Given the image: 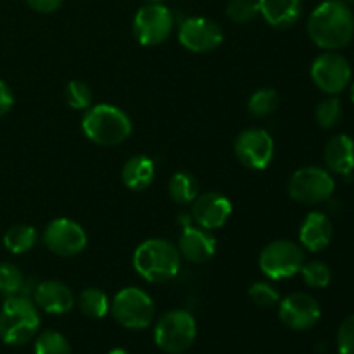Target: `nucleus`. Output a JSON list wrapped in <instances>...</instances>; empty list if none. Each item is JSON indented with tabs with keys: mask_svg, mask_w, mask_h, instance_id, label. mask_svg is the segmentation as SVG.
<instances>
[{
	"mask_svg": "<svg viewBox=\"0 0 354 354\" xmlns=\"http://www.w3.org/2000/svg\"><path fill=\"white\" fill-rule=\"evenodd\" d=\"M311 41L325 50H341L354 37V14L341 0H324L308 19Z\"/></svg>",
	"mask_w": 354,
	"mask_h": 354,
	"instance_id": "obj_1",
	"label": "nucleus"
},
{
	"mask_svg": "<svg viewBox=\"0 0 354 354\" xmlns=\"http://www.w3.org/2000/svg\"><path fill=\"white\" fill-rule=\"evenodd\" d=\"M180 251L165 239H149L133 252V268L151 283H165L175 279L180 272Z\"/></svg>",
	"mask_w": 354,
	"mask_h": 354,
	"instance_id": "obj_2",
	"label": "nucleus"
},
{
	"mask_svg": "<svg viewBox=\"0 0 354 354\" xmlns=\"http://www.w3.org/2000/svg\"><path fill=\"white\" fill-rule=\"evenodd\" d=\"M82 130L90 142L104 147H114L131 135V120L124 111L111 104L88 107L82 120Z\"/></svg>",
	"mask_w": 354,
	"mask_h": 354,
	"instance_id": "obj_3",
	"label": "nucleus"
},
{
	"mask_svg": "<svg viewBox=\"0 0 354 354\" xmlns=\"http://www.w3.org/2000/svg\"><path fill=\"white\" fill-rule=\"evenodd\" d=\"M40 315L28 296L7 297L0 310V339L7 346H23L37 335Z\"/></svg>",
	"mask_w": 354,
	"mask_h": 354,
	"instance_id": "obj_4",
	"label": "nucleus"
},
{
	"mask_svg": "<svg viewBox=\"0 0 354 354\" xmlns=\"http://www.w3.org/2000/svg\"><path fill=\"white\" fill-rule=\"evenodd\" d=\"M197 337V324L189 311L173 310L162 315L154 328V341L168 354H182L192 348Z\"/></svg>",
	"mask_w": 354,
	"mask_h": 354,
	"instance_id": "obj_5",
	"label": "nucleus"
},
{
	"mask_svg": "<svg viewBox=\"0 0 354 354\" xmlns=\"http://www.w3.org/2000/svg\"><path fill=\"white\" fill-rule=\"evenodd\" d=\"M109 311L121 327L128 330H144L154 320L156 306L145 290L127 287L114 296Z\"/></svg>",
	"mask_w": 354,
	"mask_h": 354,
	"instance_id": "obj_6",
	"label": "nucleus"
},
{
	"mask_svg": "<svg viewBox=\"0 0 354 354\" xmlns=\"http://www.w3.org/2000/svg\"><path fill=\"white\" fill-rule=\"evenodd\" d=\"M304 251L292 241H273L259 254V268L268 279L283 280L297 275L303 268Z\"/></svg>",
	"mask_w": 354,
	"mask_h": 354,
	"instance_id": "obj_7",
	"label": "nucleus"
},
{
	"mask_svg": "<svg viewBox=\"0 0 354 354\" xmlns=\"http://www.w3.org/2000/svg\"><path fill=\"white\" fill-rule=\"evenodd\" d=\"M335 182L330 173L318 166H304L294 171L289 182V194L294 201L306 206L322 204L332 197Z\"/></svg>",
	"mask_w": 354,
	"mask_h": 354,
	"instance_id": "obj_8",
	"label": "nucleus"
},
{
	"mask_svg": "<svg viewBox=\"0 0 354 354\" xmlns=\"http://www.w3.org/2000/svg\"><path fill=\"white\" fill-rule=\"evenodd\" d=\"M175 28V17L166 6L145 3L133 17V35L145 47H156L166 41Z\"/></svg>",
	"mask_w": 354,
	"mask_h": 354,
	"instance_id": "obj_9",
	"label": "nucleus"
},
{
	"mask_svg": "<svg viewBox=\"0 0 354 354\" xmlns=\"http://www.w3.org/2000/svg\"><path fill=\"white\" fill-rule=\"evenodd\" d=\"M235 156L239 162L252 171H263L275 156V142L263 128H248L235 138Z\"/></svg>",
	"mask_w": 354,
	"mask_h": 354,
	"instance_id": "obj_10",
	"label": "nucleus"
},
{
	"mask_svg": "<svg viewBox=\"0 0 354 354\" xmlns=\"http://www.w3.org/2000/svg\"><path fill=\"white\" fill-rule=\"evenodd\" d=\"M351 66L344 55L335 50L324 52L311 64V80L322 92L337 95L348 88L351 82Z\"/></svg>",
	"mask_w": 354,
	"mask_h": 354,
	"instance_id": "obj_11",
	"label": "nucleus"
},
{
	"mask_svg": "<svg viewBox=\"0 0 354 354\" xmlns=\"http://www.w3.org/2000/svg\"><path fill=\"white\" fill-rule=\"evenodd\" d=\"M41 239L48 251L54 252L55 256H62V258L80 254L88 242L82 225L69 218H57V220L50 221L45 227Z\"/></svg>",
	"mask_w": 354,
	"mask_h": 354,
	"instance_id": "obj_12",
	"label": "nucleus"
},
{
	"mask_svg": "<svg viewBox=\"0 0 354 354\" xmlns=\"http://www.w3.org/2000/svg\"><path fill=\"white\" fill-rule=\"evenodd\" d=\"M178 40L187 50L196 52V54H207L221 45L223 30L209 17H187L180 24Z\"/></svg>",
	"mask_w": 354,
	"mask_h": 354,
	"instance_id": "obj_13",
	"label": "nucleus"
},
{
	"mask_svg": "<svg viewBox=\"0 0 354 354\" xmlns=\"http://www.w3.org/2000/svg\"><path fill=\"white\" fill-rule=\"evenodd\" d=\"M279 317L282 324L292 330H310L320 320L322 308L310 294L294 292L286 299H280Z\"/></svg>",
	"mask_w": 354,
	"mask_h": 354,
	"instance_id": "obj_14",
	"label": "nucleus"
},
{
	"mask_svg": "<svg viewBox=\"0 0 354 354\" xmlns=\"http://www.w3.org/2000/svg\"><path fill=\"white\" fill-rule=\"evenodd\" d=\"M232 214V203L220 192H204L192 203V218L201 228L218 230L228 221Z\"/></svg>",
	"mask_w": 354,
	"mask_h": 354,
	"instance_id": "obj_15",
	"label": "nucleus"
},
{
	"mask_svg": "<svg viewBox=\"0 0 354 354\" xmlns=\"http://www.w3.org/2000/svg\"><path fill=\"white\" fill-rule=\"evenodd\" d=\"M33 301L48 315L69 313L75 306V296L66 283L59 280H45L35 287Z\"/></svg>",
	"mask_w": 354,
	"mask_h": 354,
	"instance_id": "obj_16",
	"label": "nucleus"
},
{
	"mask_svg": "<svg viewBox=\"0 0 354 354\" xmlns=\"http://www.w3.org/2000/svg\"><path fill=\"white\" fill-rule=\"evenodd\" d=\"M216 239L211 234V230L206 228H185L183 234L180 235L178 241V251L180 256L190 263H201L209 261L216 252Z\"/></svg>",
	"mask_w": 354,
	"mask_h": 354,
	"instance_id": "obj_17",
	"label": "nucleus"
},
{
	"mask_svg": "<svg viewBox=\"0 0 354 354\" xmlns=\"http://www.w3.org/2000/svg\"><path fill=\"white\" fill-rule=\"evenodd\" d=\"M334 227L327 214L313 211L304 218L299 228V241L304 249L310 252H322L330 245Z\"/></svg>",
	"mask_w": 354,
	"mask_h": 354,
	"instance_id": "obj_18",
	"label": "nucleus"
},
{
	"mask_svg": "<svg viewBox=\"0 0 354 354\" xmlns=\"http://www.w3.org/2000/svg\"><path fill=\"white\" fill-rule=\"evenodd\" d=\"M259 14L273 28L294 26L303 12V0H258Z\"/></svg>",
	"mask_w": 354,
	"mask_h": 354,
	"instance_id": "obj_19",
	"label": "nucleus"
},
{
	"mask_svg": "<svg viewBox=\"0 0 354 354\" xmlns=\"http://www.w3.org/2000/svg\"><path fill=\"white\" fill-rule=\"evenodd\" d=\"M324 159L327 168L335 175H351L354 169V140L344 133L332 137L325 145Z\"/></svg>",
	"mask_w": 354,
	"mask_h": 354,
	"instance_id": "obj_20",
	"label": "nucleus"
},
{
	"mask_svg": "<svg viewBox=\"0 0 354 354\" xmlns=\"http://www.w3.org/2000/svg\"><path fill=\"white\" fill-rule=\"evenodd\" d=\"M156 176V166L154 161L147 156H133V158L128 159L124 162L123 169H121V178L123 183L130 190L135 192H140L145 190L147 187H151V183L154 182Z\"/></svg>",
	"mask_w": 354,
	"mask_h": 354,
	"instance_id": "obj_21",
	"label": "nucleus"
},
{
	"mask_svg": "<svg viewBox=\"0 0 354 354\" xmlns=\"http://www.w3.org/2000/svg\"><path fill=\"white\" fill-rule=\"evenodd\" d=\"M78 308L85 317L88 318H104L111 310V301L104 290L97 287H86L78 296Z\"/></svg>",
	"mask_w": 354,
	"mask_h": 354,
	"instance_id": "obj_22",
	"label": "nucleus"
},
{
	"mask_svg": "<svg viewBox=\"0 0 354 354\" xmlns=\"http://www.w3.org/2000/svg\"><path fill=\"white\" fill-rule=\"evenodd\" d=\"M169 196L175 201L176 204H192L196 201V197L199 196V182L196 180V176L190 175L187 171L175 173L169 180Z\"/></svg>",
	"mask_w": 354,
	"mask_h": 354,
	"instance_id": "obj_23",
	"label": "nucleus"
},
{
	"mask_svg": "<svg viewBox=\"0 0 354 354\" xmlns=\"http://www.w3.org/2000/svg\"><path fill=\"white\" fill-rule=\"evenodd\" d=\"M37 230L30 225H14L3 235V245L12 254H24L37 244Z\"/></svg>",
	"mask_w": 354,
	"mask_h": 354,
	"instance_id": "obj_24",
	"label": "nucleus"
},
{
	"mask_svg": "<svg viewBox=\"0 0 354 354\" xmlns=\"http://www.w3.org/2000/svg\"><path fill=\"white\" fill-rule=\"evenodd\" d=\"M24 286H26V280L16 265L0 263V294L2 296H24Z\"/></svg>",
	"mask_w": 354,
	"mask_h": 354,
	"instance_id": "obj_25",
	"label": "nucleus"
},
{
	"mask_svg": "<svg viewBox=\"0 0 354 354\" xmlns=\"http://www.w3.org/2000/svg\"><path fill=\"white\" fill-rule=\"evenodd\" d=\"M279 93L273 88H259L249 97L248 111L254 118H268L279 107Z\"/></svg>",
	"mask_w": 354,
	"mask_h": 354,
	"instance_id": "obj_26",
	"label": "nucleus"
},
{
	"mask_svg": "<svg viewBox=\"0 0 354 354\" xmlns=\"http://www.w3.org/2000/svg\"><path fill=\"white\" fill-rule=\"evenodd\" d=\"M64 99L71 109L75 111H86L92 107V90L86 83L80 82V80H73L66 85L64 88Z\"/></svg>",
	"mask_w": 354,
	"mask_h": 354,
	"instance_id": "obj_27",
	"label": "nucleus"
},
{
	"mask_svg": "<svg viewBox=\"0 0 354 354\" xmlns=\"http://www.w3.org/2000/svg\"><path fill=\"white\" fill-rule=\"evenodd\" d=\"M35 354H71V346L59 332L45 330L35 342Z\"/></svg>",
	"mask_w": 354,
	"mask_h": 354,
	"instance_id": "obj_28",
	"label": "nucleus"
},
{
	"mask_svg": "<svg viewBox=\"0 0 354 354\" xmlns=\"http://www.w3.org/2000/svg\"><path fill=\"white\" fill-rule=\"evenodd\" d=\"M299 273L303 275L304 283L313 289H325L332 282V272L324 261H304Z\"/></svg>",
	"mask_w": 354,
	"mask_h": 354,
	"instance_id": "obj_29",
	"label": "nucleus"
},
{
	"mask_svg": "<svg viewBox=\"0 0 354 354\" xmlns=\"http://www.w3.org/2000/svg\"><path fill=\"white\" fill-rule=\"evenodd\" d=\"M315 118H317V123L322 128H334L335 124H339L342 118V104L337 97H328V99L322 100L317 106L315 111Z\"/></svg>",
	"mask_w": 354,
	"mask_h": 354,
	"instance_id": "obj_30",
	"label": "nucleus"
},
{
	"mask_svg": "<svg viewBox=\"0 0 354 354\" xmlns=\"http://www.w3.org/2000/svg\"><path fill=\"white\" fill-rule=\"evenodd\" d=\"M258 0H230L227 3V16L237 24L251 23L258 17Z\"/></svg>",
	"mask_w": 354,
	"mask_h": 354,
	"instance_id": "obj_31",
	"label": "nucleus"
},
{
	"mask_svg": "<svg viewBox=\"0 0 354 354\" xmlns=\"http://www.w3.org/2000/svg\"><path fill=\"white\" fill-rule=\"evenodd\" d=\"M249 297L259 308H273L280 304V294L266 282H256L249 287Z\"/></svg>",
	"mask_w": 354,
	"mask_h": 354,
	"instance_id": "obj_32",
	"label": "nucleus"
},
{
	"mask_svg": "<svg viewBox=\"0 0 354 354\" xmlns=\"http://www.w3.org/2000/svg\"><path fill=\"white\" fill-rule=\"evenodd\" d=\"M339 354H354V315L346 318L337 330Z\"/></svg>",
	"mask_w": 354,
	"mask_h": 354,
	"instance_id": "obj_33",
	"label": "nucleus"
},
{
	"mask_svg": "<svg viewBox=\"0 0 354 354\" xmlns=\"http://www.w3.org/2000/svg\"><path fill=\"white\" fill-rule=\"evenodd\" d=\"M33 10L40 14H52L61 9L64 0H24Z\"/></svg>",
	"mask_w": 354,
	"mask_h": 354,
	"instance_id": "obj_34",
	"label": "nucleus"
},
{
	"mask_svg": "<svg viewBox=\"0 0 354 354\" xmlns=\"http://www.w3.org/2000/svg\"><path fill=\"white\" fill-rule=\"evenodd\" d=\"M14 106V95H12V90L9 88L6 82L0 80V118L6 116Z\"/></svg>",
	"mask_w": 354,
	"mask_h": 354,
	"instance_id": "obj_35",
	"label": "nucleus"
},
{
	"mask_svg": "<svg viewBox=\"0 0 354 354\" xmlns=\"http://www.w3.org/2000/svg\"><path fill=\"white\" fill-rule=\"evenodd\" d=\"M107 354H128L127 351H124V349H121V348H116V349H113V351H109Z\"/></svg>",
	"mask_w": 354,
	"mask_h": 354,
	"instance_id": "obj_36",
	"label": "nucleus"
},
{
	"mask_svg": "<svg viewBox=\"0 0 354 354\" xmlns=\"http://www.w3.org/2000/svg\"><path fill=\"white\" fill-rule=\"evenodd\" d=\"M145 2H149V3H159V2H162V0H145Z\"/></svg>",
	"mask_w": 354,
	"mask_h": 354,
	"instance_id": "obj_37",
	"label": "nucleus"
},
{
	"mask_svg": "<svg viewBox=\"0 0 354 354\" xmlns=\"http://www.w3.org/2000/svg\"><path fill=\"white\" fill-rule=\"evenodd\" d=\"M351 100L354 102V83L351 85Z\"/></svg>",
	"mask_w": 354,
	"mask_h": 354,
	"instance_id": "obj_38",
	"label": "nucleus"
},
{
	"mask_svg": "<svg viewBox=\"0 0 354 354\" xmlns=\"http://www.w3.org/2000/svg\"><path fill=\"white\" fill-rule=\"evenodd\" d=\"M341 2H344V3H348V6H349V3H354V0H341Z\"/></svg>",
	"mask_w": 354,
	"mask_h": 354,
	"instance_id": "obj_39",
	"label": "nucleus"
}]
</instances>
